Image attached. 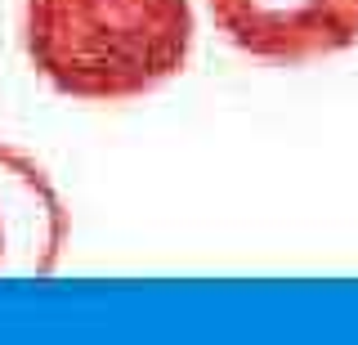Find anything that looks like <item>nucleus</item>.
Listing matches in <instances>:
<instances>
[{
    "instance_id": "f257e3e1",
    "label": "nucleus",
    "mask_w": 358,
    "mask_h": 345,
    "mask_svg": "<svg viewBox=\"0 0 358 345\" xmlns=\"http://www.w3.org/2000/svg\"><path fill=\"white\" fill-rule=\"evenodd\" d=\"M193 0H22V50L67 99L121 104L184 72Z\"/></svg>"
},
{
    "instance_id": "f03ea898",
    "label": "nucleus",
    "mask_w": 358,
    "mask_h": 345,
    "mask_svg": "<svg viewBox=\"0 0 358 345\" xmlns=\"http://www.w3.org/2000/svg\"><path fill=\"white\" fill-rule=\"evenodd\" d=\"M220 36L264 63H313L358 45V0H210Z\"/></svg>"
},
{
    "instance_id": "7ed1b4c3",
    "label": "nucleus",
    "mask_w": 358,
    "mask_h": 345,
    "mask_svg": "<svg viewBox=\"0 0 358 345\" xmlns=\"http://www.w3.org/2000/svg\"><path fill=\"white\" fill-rule=\"evenodd\" d=\"M67 211L27 153L0 143V283H31L59 269Z\"/></svg>"
}]
</instances>
